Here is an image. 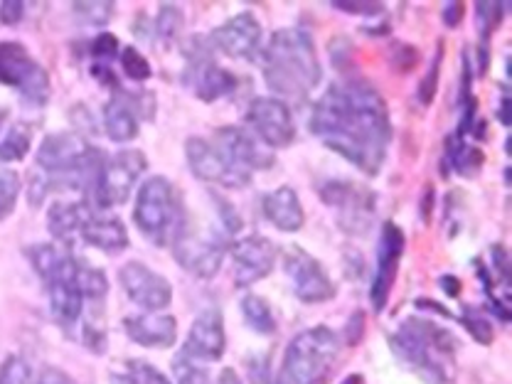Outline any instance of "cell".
I'll list each match as a JSON object with an SVG mask.
<instances>
[{"mask_svg":"<svg viewBox=\"0 0 512 384\" xmlns=\"http://www.w3.org/2000/svg\"><path fill=\"white\" fill-rule=\"evenodd\" d=\"M333 8L343 10V13L352 15H380L384 13V3H375V0H333Z\"/></svg>","mask_w":512,"mask_h":384,"instance_id":"cell-40","label":"cell"},{"mask_svg":"<svg viewBox=\"0 0 512 384\" xmlns=\"http://www.w3.org/2000/svg\"><path fill=\"white\" fill-rule=\"evenodd\" d=\"M441 286H444L448 296H458V293H461V281H458L456 276H441Z\"/></svg>","mask_w":512,"mask_h":384,"instance_id":"cell-47","label":"cell"},{"mask_svg":"<svg viewBox=\"0 0 512 384\" xmlns=\"http://www.w3.org/2000/svg\"><path fill=\"white\" fill-rule=\"evenodd\" d=\"M94 212V207L87 200L82 202H55L47 212V229L55 239L60 242H72L74 237H79L84 222L89 220V215Z\"/></svg>","mask_w":512,"mask_h":384,"instance_id":"cell-24","label":"cell"},{"mask_svg":"<svg viewBox=\"0 0 512 384\" xmlns=\"http://www.w3.org/2000/svg\"><path fill=\"white\" fill-rule=\"evenodd\" d=\"M30 153V133L15 126L0 141V163H18Z\"/></svg>","mask_w":512,"mask_h":384,"instance_id":"cell-32","label":"cell"},{"mask_svg":"<svg viewBox=\"0 0 512 384\" xmlns=\"http://www.w3.org/2000/svg\"><path fill=\"white\" fill-rule=\"evenodd\" d=\"M338 357V335L325 325L308 328L288 343L274 384H320Z\"/></svg>","mask_w":512,"mask_h":384,"instance_id":"cell-6","label":"cell"},{"mask_svg":"<svg viewBox=\"0 0 512 384\" xmlns=\"http://www.w3.org/2000/svg\"><path fill=\"white\" fill-rule=\"evenodd\" d=\"M227 237L229 234L224 229L210 227L205 232H195L190 222H185L183 232L173 242V254L188 274L207 281L222 269L224 254H227Z\"/></svg>","mask_w":512,"mask_h":384,"instance_id":"cell-8","label":"cell"},{"mask_svg":"<svg viewBox=\"0 0 512 384\" xmlns=\"http://www.w3.org/2000/svg\"><path fill=\"white\" fill-rule=\"evenodd\" d=\"M261 210H264L266 220L274 224L276 229H281V232H298L303 222H306L301 197L288 185L266 192L264 200H261Z\"/></svg>","mask_w":512,"mask_h":384,"instance_id":"cell-22","label":"cell"},{"mask_svg":"<svg viewBox=\"0 0 512 384\" xmlns=\"http://www.w3.org/2000/svg\"><path fill=\"white\" fill-rule=\"evenodd\" d=\"M261 69L266 87L286 99H306L323 77L313 37L303 28L276 30L261 52Z\"/></svg>","mask_w":512,"mask_h":384,"instance_id":"cell-2","label":"cell"},{"mask_svg":"<svg viewBox=\"0 0 512 384\" xmlns=\"http://www.w3.org/2000/svg\"><path fill=\"white\" fill-rule=\"evenodd\" d=\"M249 372H252V384H274V380H271V372H269V362L261 357L259 362H252L249 365Z\"/></svg>","mask_w":512,"mask_h":384,"instance_id":"cell-45","label":"cell"},{"mask_svg":"<svg viewBox=\"0 0 512 384\" xmlns=\"http://www.w3.org/2000/svg\"><path fill=\"white\" fill-rule=\"evenodd\" d=\"M503 5L505 3H485V0L476 3V18L480 25V74H485V69H488V42L490 35L498 30L500 18H503Z\"/></svg>","mask_w":512,"mask_h":384,"instance_id":"cell-26","label":"cell"},{"mask_svg":"<svg viewBox=\"0 0 512 384\" xmlns=\"http://www.w3.org/2000/svg\"><path fill=\"white\" fill-rule=\"evenodd\" d=\"M133 222L141 229L143 237L151 239L156 247L173 244L188 222L178 188L163 175L148 178L138 190Z\"/></svg>","mask_w":512,"mask_h":384,"instance_id":"cell-5","label":"cell"},{"mask_svg":"<svg viewBox=\"0 0 512 384\" xmlns=\"http://www.w3.org/2000/svg\"><path fill=\"white\" fill-rule=\"evenodd\" d=\"M284 271L291 281L293 293L303 303H325L335 296V284L330 281L323 264L301 247H291L284 256Z\"/></svg>","mask_w":512,"mask_h":384,"instance_id":"cell-12","label":"cell"},{"mask_svg":"<svg viewBox=\"0 0 512 384\" xmlns=\"http://www.w3.org/2000/svg\"><path fill=\"white\" fill-rule=\"evenodd\" d=\"M311 131L325 148L375 178L387 158L392 124L382 94L370 82L333 84L313 106Z\"/></svg>","mask_w":512,"mask_h":384,"instance_id":"cell-1","label":"cell"},{"mask_svg":"<svg viewBox=\"0 0 512 384\" xmlns=\"http://www.w3.org/2000/svg\"><path fill=\"white\" fill-rule=\"evenodd\" d=\"M318 192L325 205L338 212V224L343 232L352 234V237H362V234L370 232L377 212L372 190L360 188L350 180H328V183L320 185Z\"/></svg>","mask_w":512,"mask_h":384,"instance_id":"cell-9","label":"cell"},{"mask_svg":"<svg viewBox=\"0 0 512 384\" xmlns=\"http://www.w3.org/2000/svg\"><path fill=\"white\" fill-rule=\"evenodd\" d=\"M493 266L500 271V279L508 281V254L503 247L493 249Z\"/></svg>","mask_w":512,"mask_h":384,"instance_id":"cell-46","label":"cell"},{"mask_svg":"<svg viewBox=\"0 0 512 384\" xmlns=\"http://www.w3.org/2000/svg\"><path fill=\"white\" fill-rule=\"evenodd\" d=\"M224 160L229 163V168L249 183L256 170H266L274 165V156L266 151L264 146L256 143L254 136H249L244 128L237 126H224L220 131H215V138H212Z\"/></svg>","mask_w":512,"mask_h":384,"instance_id":"cell-13","label":"cell"},{"mask_svg":"<svg viewBox=\"0 0 512 384\" xmlns=\"http://www.w3.org/2000/svg\"><path fill=\"white\" fill-rule=\"evenodd\" d=\"M404 232L402 227H397L394 222H384L380 232V242H377V264H375V276H372L370 286V301L372 308L377 313L384 311L389 296H392L394 281H397L399 261L404 254Z\"/></svg>","mask_w":512,"mask_h":384,"instance_id":"cell-15","label":"cell"},{"mask_svg":"<svg viewBox=\"0 0 512 384\" xmlns=\"http://www.w3.org/2000/svg\"><path fill=\"white\" fill-rule=\"evenodd\" d=\"M212 50H220L232 60L254 62L261 50V25L252 13H239L207 35Z\"/></svg>","mask_w":512,"mask_h":384,"instance_id":"cell-17","label":"cell"},{"mask_svg":"<svg viewBox=\"0 0 512 384\" xmlns=\"http://www.w3.org/2000/svg\"><path fill=\"white\" fill-rule=\"evenodd\" d=\"M28 256L45 281L47 293H50V311L52 318L62 328H72L82 320L84 313V298L79 291V261L69 252H62L55 244H37L28 249Z\"/></svg>","mask_w":512,"mask_h":384,"instance_id":"cell-4","label":"cell"},{"mask_svg":"<svg viewBox=\"0 0 512 384\" xmlns=\"http://www.w3.org/2000/svg\"><path fill=\"white\" fill-rule=\"evenodd\" d=\"M111 384H170L158 367L143 360H126L119 370L111 372Z\"/></svg>","mask_w":512,"mask_h":384,"instance_id":"cell-28","label":"cell"},{"mask_svg":"<svg viewBox=\"0 0 512 384\" xmlns=\"http://www.w3.org/2000/svg\"><path fill=\"white\" fill-rule=\"evenodd\" d=\"M37 384H74L72 377L67 372L60 370V367H45L37 377Z\"/></svg>","mask_w":512,"mask_h":384,"instance_id":"cell-44","label":"cell"},{"mask_svg":"<svg viewBox=\"0 0 512 384\" xmlns=\"http://www.w3.org/2000/svg\"><path fill=\"white\" fill-rule=\"evenodd\" d=\"M3 121H5V114H3V109H0V128H3Z\"/></svg>","mask_w":512,"mask_h":384,"instance_id":"cell-50","label":"cell"},{"mask_svg":"<svg viewBox=\"0 0 512 384\" xmlns=\"http://www.w3.org/2000/svg\"><path fill=\"white\" fill-rule=\"evenodd\" d=\"M77 279H79V291H82L84 303H92V306H101L109 293V281H106V274L96 266L84 264L79 261V271H77Z\"/></svg>","mask_w":512,"mask_h":384,"instance_id":"cell-30","label":"cell"},{"mask_svg":"<svg viewBox=\"0 0 512 384\" xmlns=\"http://www.w3.org/2000/svg\"><path fill=\"white\" fill-rule=\"evenodd\" d=\"M340 384H362V375H350V377H345L343 382Z\"/></svg>","mask_w":512,"mask_h":384,"instance_id":"cell-49","label":"cell"},{"mask_svg":"<svg viewBox=\"0 0 512 384\" xmlns=\"http://www.w3.org/2000/svg\"><path fill=\"white\" fill-rule=\"evenodd\" d=\"M439 67H441V50H439V57H436L434 62H431L429 72H426V77L421 79V87H419V101L424 106H429L431 101H434L436 96V87H439Z\"/></svg>","mask_w":512,"mask_h":384,"instance_id":"cell-41","label":"cell"},{"mask_svg":"<svg viewBox=\"0 0 512 384\" xmlns=\"http://www.w3.org/2000/svg\"><path fill=\"white\" fill-rule=\"evenodd\" d=\"M227 348V335H224V320L217 308H207L192 323L188 340L183 345V355L197 362L220 360Z\"/></svg>","mask_w":512,"mask_h":384,"instance_id":"cell-20","label":"cell"},{"mask_svg":"<svg viewBox=\"0 0 512 384\" xmlns=\"http://www.w3.org/2000/svg\"><path fill=\"white\" fill-rule=\"evenodd\" d=\"M104 128L106 136L116 143H128L138 136V116L128 96H111L104 106Z\"/></svg>","mask_w":512,"mask_h":384,"instance_id":"cell-25","label":"cell"},{"mask_svg":"<svg viewBox=\"0 0 512 384\" xmlns=\"http://www.w3.org/2000/svg\"><path fill=\"white\" fill-rule=\"evenodd\" d=\"M173 370L175 377H178V384H210V375H207V370L202 367V362L190 360L183 352L175 357Z\"/></svg>","mask_w":512,"mask_h":384,"instance_id":"cell-36","label":"cell"},{"mask_svg":"<svg viewBox=\"0 0 512 384\" xmlns=\"http://www.w3.org/2000/svg\"><path fill=\"white\" fill-rule=\"evenodd\" d=\"M126 296L146 313H160L173 301V286L143 261H126L119 271Z\"/></svg>","mask_w":512,"mask_h":384,"instance_id":"cell-14","label":"cell"},{"mask_svg":"<svg viewBox=\"0 0 512 384\" xmlns=\"http://www.w3.org/2000/svg\"><path fill=\"white\" fill-rule=\"evenodd\" d=\"M116 3H72L74 15L84 25H106L114 15Z\"/></svg>","mask_w":512,"mask_h":384,"instance_id":"cell-37","label":"cell"},{"mask_svg":"<svg viewBox=\"0 0 512 384\" xmlns=\"http://www.w3.org/2000/svg\"><path fill=\"white\" fill-rule=\"evenodd\" d=\"M79 237L89 244V247L101 249V252H124L128 247V232L124 227V222L119 217H111V215H96L92 212L89 220L84 222L82 232Z\"/></svg>","mask_w":512,"mask_h":384,"instance_id":"cell-23","label":"cell"},{"mask_svg":"<svg viewBox=\"0 0 512 384\" xmlns=\"http://www.w3.org/2000/svg\"><path fill=\"white\" fill-rule=\"evenodd\" d=\"M215 384H239V380L237 375H234V370H222Z\"/></svg>","mask_w":512,"mask_h":384,"instance_id":"cell-48","label":"cell"},{"mask_svg":"<svg viewBox=\"0 0 512 384\" xmlns=\"http://www.w3.org/2000/svg\"><path fill=\"white\" fill-rule=\"evenodd\" d=\"M146 168L148 160L143 156V151H136V148L119 151L101 165L99 180H96V188L89 202H94L99 210L121 205V202L128 200L133 185L138 183V178H141Z\"/></svg>","mask_w":512,"mask_h":384,"instance_id":"cell-11","label":"cell"},{"mask_svg":"<svg viewBox=\"0 0 512 384\" xmlns=\"http://www.w3.org/2000/svg\"><path fill=\"white\" fill-rule=\"evenodd\" d=\"M124 330L136 345L151 350H168L178 340V320L163 313H141L124 318Z\"/></svg>","mask_w":512,"mask_h":384,"instance_id":"cell-21","label":"cell"},{"mask_svg":"<svg viewBox=\"0 0 512 384\" xmlns=\"http://www.w3.org/2000/svg\"><path fill=\"white\" fill-rule=\"evenodd\" d=\"M185 156H188L192 175L205 180V183H215V185H222V188H232V190L247 188L249 185L244 183L232 168H229V163L224 160L220 148H217L212 141H207V138H197V136L188 138V143H185Z\"/></svg>","mask_w":512,"mask_h":384,"instance_id":"cell-19","label":"cell"},{"mask_svg":"<svg viewBox=\"0 0 512 384\" xmlns=\"http://www.w3.org/2000/svg\"><path fill=\"white\" fill-rule=\"evenodd\" d=\"M212 45L207 37H190L188 45L183 47V55L188 60V69H185L183 79L192 89V94L205 104L224 99L232 92H237L239 79L229 69H224L212 60Z\"/></svg>","mask_w":512,"mask_h":384,"instance_id":"cell-7","label":"cell"},{"mask_svg":"<svg viewBox=\"0 0 512 384\" xmlns=\"http://www.w3.org/2000/svg\"><path fill=\"white\" fill-rule=\"evenodd\" d=\"M183 23H185L183 10L175 8L173 3H165L163 8L158 10V18H156V25H153V32H156V37L160 42L170 45V42L180 35V30H183Z\"/></svg>","mask_w":512,"mask_h":384,"instance_id":"cell-31","label":"cell"},{"mask_svg":"<svg viewBox=\"0 0 512 384\" xmlns=\"http://www.w3.org/2000/svg\"><path fill=\"white\" fill-rule=\"evenodd\" d=\"M247 121L269 148H288L296 138L291 109L276 96H256L247 109Z\"/></svg>","mask_w":512,"mask_h":384,"instance_id":"cell-16","label":"cell"},{"mask_svg":"<svg viewBox=\"0 0 512 384\" xmlns=\"http://www.w3.org/2000/svg\"><path fill=\"white\" fill-rule=\"evenodd\" d=\"M463 15H466V3H446L444 5V13H441V18H444V23L448 28H458L463 20Z\"/></svg>","mask_w":512,"mask_h":384,"instance_id":"cell-43","label":"cell"},{"mask_svg":"<svg viewBox=\"0 0 512 384\" xmlns=\"http://www.w3.org/2000/svg\"><path fill=\"white\" fill-rule=\"evenodd\" d=\"M0 84L20 89L30 104L42 106L50 96V74L20 42H0Z\"/></svg>","mask_w":512,"mask_h":384,"instance_id":"cell-10","label":"cell"},{"mask_svg":"<svg viewBox=\"0 0 512 384\" xmlns=\"http://www.w3.org/2000/svg\"><path fill=\"white\" fill-rule=\"evenodd\" d=\"M0 384H32L30 365L20 355L5 357L0 365Z\"/></svg>","mask_w":512,"mask_h":384,"instance_id":"cell-38","label":"cell"},{"mask_svg":"<svg viewBox=\"0 0 512 384\" xmlns=\"http://www.w3.org/2000/svg\"><path fill=\"white\" fill-rule=\"evenodd\" d=\"M234 284L239 288L252 286L266 279L276 266V247L264 234H249L232 244Z\"/></svg>","mask_w":512,"mask_h":384,"instance_id":"cell-18","label":"cell"},{"mask_svg":"<svg viewBox=\"0 0 512 384\" xmlns=\"http://www.w3.org/2000/svg\"><path fill=\"white\" fill-rule=\"evenodd\" d=\"M242 313H244V320H247L249 328L256 330V333L269 335V333H274V330H276L274 311H271V306L266 303V298L254 296V293L244 296Z\"/></svg>","mask_w":512,"mask_h":384,"instance_id":"cell-29","label":"cell"},{"mask_svg":"<svg viewBox=\"0 0 512 384\" xmlns=\"http://www.w3.org/2000/svg\"><path fill=\"white\" fill-rule=\"evenodd\" d=\"M389 348L429 384H451L456 375V338L439 323L409 318L394 330Z\"/></svg>","mask_w":512,"mask_h":384,"instance_id":"cell-3","label":"cell"},{"mask_svg":"<svg viewBox=\"0 0 512 384\" xmlns=\"http://www.w3.org/2000/svg\"><path fill=\"white\" fill-rule=\"evenodd\" d=\"M461 320L468 328V333H471L478 343H493V323H490V318L485 316L483 311H478V308H463Z\"/></svg>","mask_w":512,"mask_h":384,"instance_id":"cell-35","label":"cell"},{"mask_svg":"<svg viewBox=\"0 0 512 384\" xmlns=\"http://www.w3.org/2000/svg\"><path fill=\"white\" fill-rule=\"evenodd\" d=\"M20 190H23L20 175L15 170H0V222L15 212Z\"/></svg>","mask_w":512,"mask_h":384,"instance_id":"cell-33","label":"cell"},{"mask_svg":"<svg viewBox=\"0 0 512 384\" xmlns=\"http://www.w3.org/2000/svg\"><path fill=\"white\" fill-rule=\"evenodd\" d=\"M483 151L478 146L461 141V138H451L446 148V163L456 170L458 175H473L478 173L480 165H483Z\"/></svg>","mask_w":512,"mask_h":384,"instance_id":"cell-27","label":"cell"},{"mask_svg":"<svg viewBox=\"0 0 512 384\" xmlns=\"http://www.w3.org/2000/svg\"><path fill=\"white\" fill-rule=\"evenodd\" d=\"M119 45V37L111 35V32H101V35L92 42L94 64H99V67H111V62H114L121 52Z\"/></svg>","mask_w":512,"mask_h":384,"instance_id":"cell-39","label":"cell"},{"mask_svg":"<svg viewBox=\"0 0 512 384\" xmlns=\"http://www.w3.org/2000/svg\"><path fill=\"white\" fill-rule=\"evenodd\" d=\"M23 15L25 3H20V0H3V3H0V23L8 25V28L18 25L20 20H23Z\"/></svg>","mask_w":512,"mask_h":384,"instance_id":"cell-42","label":"cell"},{"mask_svg":"<svg viewBox=\"0 0 512 384\" xmlns=\"http://www.w3.org/2000/svg\"><path fill=\"white\" fill-rule=\"evenodd\" d=\"M119 57H121V69H124V74L131 79V82L141 84L151 79V64H148L146 57H143L136 47L131 45L124 47V50L119 52Z\"/></svg>","mask_w":512,"mask_h":384,"instance_id":"cell-34","label":"cell"}]
</instances>
